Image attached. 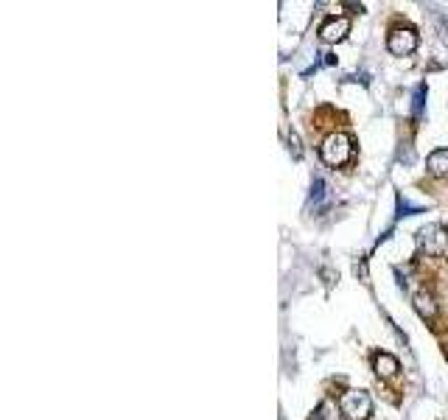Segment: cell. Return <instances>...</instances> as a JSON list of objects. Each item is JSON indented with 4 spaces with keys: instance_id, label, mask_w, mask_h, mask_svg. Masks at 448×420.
Segmentation results:
<instances>
[{
    "instance_id": "1",
    "label": "cell",
    "mask_w": 448,
    "mask_h": 420,
    "mask_svg": "<svg viewBox=\"0 0 448 420\" xmlns=\"http://www.w3.org/2000/svg\"><path fill=\"white\" fill-rule=\"evenodd\" d=\"M319 154H322V160L328 163V166H345L348 160H351V154H353V143L348 135H342V132H334V135H328V138L322 140V146H319Z\"/></svg>"
},
{
    "instance_id": "2",
    "label": "cell",
    "mask_w": 448,
    "mask_h": 420,
    "mask_svg": "<svg viewBox=\"0 0 448 420\" xmlns=\"http://www.w3.org/2000/svg\"><path fill=\"white\" fill-rule=\"evenodd\" d=\"M342 415L348 420H367L373 415V398L364 389H348L339 401Z\"/></svg>"
},
{
    "instance_id": "3",
    "label": "cell",
    "mask_w": 448,
    "mask_h": 420,
    "mask_svg": "<svg viewBox=\"0 0 448 420\" xmlns=\"http://www.w3.org/2000/svg\"><path fill=\"white\" fill-rule=\"evenodd\" d=\"M387 48L395 56H409L417 48V34L412 28H393L390 37H387Z\"/></svg>"
},
{
    "instance_id": "4",
    "label": "cell",
    "mask_w": 448,
    "mask_h": 420,
    "mask_svg": "<svg viewBox=\"0 0 448 420\" xmlns=\"http://www.w3.org/2000/svg\"><path fill=\"white\" fill-rule=\"evenodd\" d=\"M348 31H351V23L345 17H334V20L322 23L319 37H322V43H342L348 37Z\"/></svg>"
},
{
    "instance_id": "5",
    "label": "cell",
    "mask_w": 448,
    "mask_h": 420,
    "mask_svg": "<svg viewBox=\"0 0 448 420\" xmlns=\"http://www.w3.org/2000/svg\"><path fill=\"white\" fill-rule=\"evenodd\" d=\"M420 235H423V247H426V252H432V255L443 252V247L448 244V235L443 233V227H437V225H429Z\"/></svg>"
},
{
    "instance_id": "6",
    "label": "cell",
    "mask_w": 448,
    "mask_h": 420,
    "mask_svg": "<svg viewBox=\"0 0 448 420\" xmlns=\"http://www.w3.org/2000/svg\"><path fill=\"white\" fill-rule=\"evenodd\" d=\"M373 367H375L378 378H393V375H398V370H401L398 359L390 356V353H378V356L373 359Z\"/></svg>"
},
{
    "instance_id": "7",
    "label": "cell",
    "mask_w": 448,
    "mask_h": 420,
    "mask_svg": "<svg viewBox=\"0 0 448 420\" xmlns=\"http://www.w3.org/2000/svg\"><path fill=\"white\" fill-rule=\"evenodd\" d=\"M426 168L434 177H448V149H434L426 160Z\"/></svg>"
},
{
    "instance_id": "8",
    "label": "cell",
    "mask_w": 448,
    "mask_h": 420,
    "mask_svg": "<svg viewBox=\"0 0 448 420\" xmlns=\"http://www.w3.org/2000/svg\"><path fill=\"white\" fill-rule=\"evenodd\" d=\"M415 308H417L420 317H429V320L437 314V303H434V297L429 291H417L415 294Z\"/></svg>"
},
{
    "instance_id": "9",
    "label": "cell",
    "mask_w": 448,
    "mask_h": 420,
    "mask_svg": "<svg viewBox=\"0 0 448 420\" xmlns=\"http://www.w3.org/2000/svg\"><path fill=\"white\" fill-rule=\"evenodd\" d=\"M316 420H342V406H336L331 398L322 401L319 409H316Z\"/></svg>"
}]
</instances>
